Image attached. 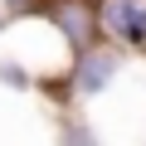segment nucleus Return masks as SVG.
Segmentation results:
<instances>
[{
    "label": "nucleus",
    "mask_w": 146,
    "mask_h": 146,
    "mask_svg": "<svg viewBox=\"0 0 146 146\" xmlns=\"http://www.w3.org/2000/svg\"><path fill=\"white\" fill-rule=\"evenodd\" d=\"M58 146H98V136H93V127L88 122H63V131H58Z\"/></svg>",
    "instance_id": "nucleus-4"
},
{
    "label": "nucleus",
    "mask_w": 146,
    "mask_h": 146,
    "mask_svg": "<svg viewBox=\"0 0 146 146\" xmlns=\"http://www.w3.org/2000/svg\"><path fill=\"white\" fill-rule=\"evenodd\" d=\"M93 20L112 49H146V0H98Z\"/></svg>",
    "instance_id": "nucleus-2"
},
{
    "label": "nucleus",
    "mask_w": 146,
    "mask_h": 146,
    "mask_svg": "<svg viewBox=\"0 0 146 146\" xmlns=\"http://www.w3.org/2000/svg\"><path fill=\"white\" fill-rule=\"evenodd\" d=\"M44 0H5V15H34Z\"/></svg>",
    "instance_id": "nucleus-5"
},
{
    "label": "nucleus",
    "mask_w": 146,
    "mask_h": 146,
    "mask_svg": "<svg viewBox=\"0 0 146 146\" xmlns=\"http://www.w3.org/2000/svg\"><path fill=\"white\" fill-rule=\"evenodd\" d=\"M49 29L73 44V49H88L98 39V20H93V5L88 0H49Z\"/></svg>",
    "instance_id": "nucleus-3"
},
{
    "label": "nucleus",
    "mask_w": 146,
    "mask_h": 146,
    "mask_svg": "<svg viewBox=\"0 0 146 146\" xmlns=\"http://www.w3.org/2000/svg\"><path fill=\"white\" fill-rule=\"evenodd\" d=\"M117 73H122V54L112 44H88V49H73V63H68V88L73 98H98L117 83Z\"/></svg>",
    "instance_id": "nucleus-1"
}]
</instances>
